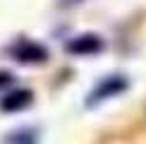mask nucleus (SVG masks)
I'll use <instances>...</instances> for the list:
<instances>
[{
  "label": "nucleus",
  "mask_w": 146,
  "mask_h": 144,
  "mask_svg": "<svg viewBox=\"0 0 146 144\" xmlns=\"http://www.w3.org/2000/svg\"><path fill=\"white\" fill-rule=\"evenodd\" d=\"M103 48V41L94 34H84L77 36L67 43V53H74V55H91V53H98Z\"/></svg>",
  "instance_id": "nucleus-2"
},
{
  "label": "nucleus",
  "mask_w": 146,
  "mask_h": 144,
  "mask_svg": "<svg viewBox=\"0 0 146 144\" xmlns=\"http://www.w3.org/2000/svg\"><path fill=\"white\" fill-rule=\"evenodd\" d=\"M127 89V82H125V77H120V75H113V77H106L98 87L91 91L89 96V101L86 103L89 106H94V103H101V101H106V99H110V96H117L120 91H125Z\"/></svg>",
  "instance_id": "nucleus-1"
},
{
  "label": "nucleus",
  "mask_w": 146,
  "mask_h": 144,
  "mask_svg": "<svg viewBox=\"0 0 146 144\" xmlns=\"http://www.w3.org/2000/svg\"><path fill=\"white\" fill-rule=\"evenodd\" d=\"M29 103H31V91H15V94H10V96H5L3 99V111H19V108H27Z\"/></svg>",
  "instance_id": "nucleus-4"
},
{
  "label": "nucleus",
  "mask_w": 146,
  "mask_h": 144,
  "mask_svg": "<svg viewBox=\"0 0 146 144\" xmlns=\"http://www.w3.org/2000/svg\"><path fill=\"white\" fill-rule=\"evenodd\" d=\"M15 55L24 60V63H36V60H46V51L41 46H36V43H19L15 48Z\"/></svg>",
  "instance_id": "nucleus-3"
},
{
  "label": "nucleus",
  "mask_w": 146,
  "mask_h": 144,
  "mask_svg": "<svg viewBox=\"0 0 146 144\" xmlns=\"http://www.w3.org/2000/svg\"><path fill=\"white\" fill-rule=\"evenodd\" d=\"M10 82V75H5V72H0V87H3V84H7Z\"/></svg>",
  "instance_id": "nucleus-5"
}]
</instances>
